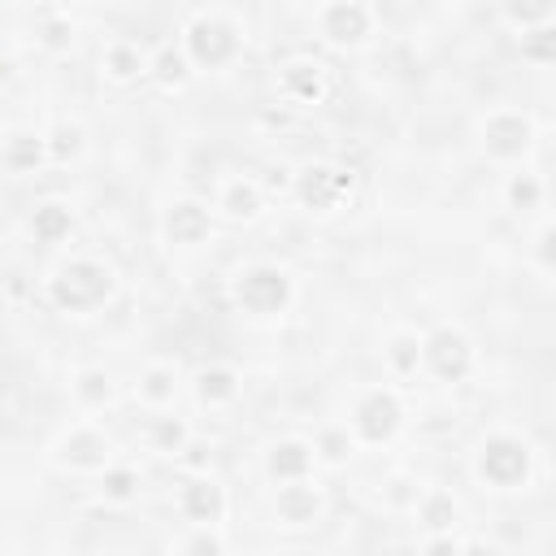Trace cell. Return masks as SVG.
Returning <instances> with one entry per match:
<instances>
[{
    "instance_id": "6da1fadb",
    "label": "cell",
    "mask_w": 556,
    "mask_h": 556,
    "mask_svg": "<svg viewBox=\"0 0 556 556\" xmlns=\"http://www.w3.org/2000/svg\"><path fill=\"white\" fill-rule=\"evenodd\" d=\"M521 465H526V461H521V452L509 448V444H496L492 452H487V469H492L496 478H513Z\"/></svg>"
}]
</instances>
